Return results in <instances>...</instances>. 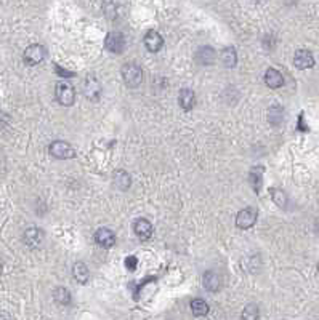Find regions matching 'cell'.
Segmentation results:
<instances>
[{"label":"cell","instance_id":"6da1fadb","mask_svg":"<svg viewBox=\"0 0 319 320\" xmlns=\"http://www.w3.org/2000/svg\"><path fill=\"white\" fill-rule=\"evenodd\" d=\"M122 79L128 88H137L143 82V69L137 63H127L122 66Z\"/></svg>","mask_w":319,"mask_h":320},{"label":"cell","instance_id":"7a4b0ae2","mask_svg":"<svg viewBox=\"0 0 319 320\" xmlns=\"http://www.w3.org/2000/svg\"><path fill=\"white\" fill-rule=\"evenodd\" d=\"M45 58H47L45 46L44 45H39V44L29 45L28 48L24 50V54H23L24 63L28 64V66H37V64L42 63Z\"/></svg>","mask_w":319,"mask_h":320},{"label":"cell","instance_id":"3957f363","mask_svg":"<svg viewBox=\"0 0 319 320\" xmlns=\"http://www.w3.org/2000/svg\"><path fill=\"white\" fill-rule=\"evenodd\" d=\"M82 91H84L87 99H90V101H98L100 99V96H101V84H100V80L93 76V74H88V76L84 79Z\"/></svg>","mask_w":319,"mask_h":320},{"label":"cell","instance_id":"277c9868","mask_svg":"<svg viewBox=\"0 0 319 320\" xmlns=\"http://www.w3.org/2000/svg\"><path fill=\"white\" fill-rule=\"evenodd\" d=\"M55 96L61 106H72L74 99H76V93H74V88L69 84L58 82L55 88Z\"/></svg>","mask_w":319,"mask_h":320},{"label":"cell","instance_id":"5b68a950","mask_svg":"<svg viewBox=\"0 0 319 320\" xmlns=\"http://www.w3.org/2000/svg\"><path fill=\"white\" fill-rule=\"evenodd\" d=\"M105 48L114 53V54H120L125 50V37L122 32H109L105 39Z\"/></svg>","mask_w":319,"mask_h":320},{"label":"cell","instance_id":"8992f818","mask_svg":"<svg viewBox=\"0 0 319 320\" xmlns=\"http://www.w3.org/2000/svg\"><path fill=\"white\" fill-rule=\"evenodd\" d=\"M50 154L56 159H72L76 157V151L74 147L66 141H53L49 147Z\"/></svg>","mask_w":319,"mask_h":320},{"label":"cell","instance_id":"52a82bcc","mask_svg":"<svg viewBox=\"0 0 319 320\" xmlns=\"http://www.w3.org/2000/svg\"><path fill=\"white\" fill-rule=\"evenodd\" d=\"M257 216H259V213H257L255 208H252V207L244 208V210H241V212L237 213V216H236V226L239 228V229H249V228H252L254 224L257 223Z\"/></svg>","mask_w":319,"mask_h":320},{"label":"cell","instance_id":"ba28073f","mask_svg":"<svg viewBox=\"0 0 319 320\" xmlns=\"http://www.w3.org/2000/svg\"><path fill=\"white\" fill-rule=\"evenodd\" d=\"M44 239H45L44 230L39 228H29L23 234V240L29 248H39L44 243Z\"/></svg>","mask_w":319,"mask_h":320},{"label":"cell","instance_id":"9c48e42d","mask_svg":"<svg viewBox=\"0 0 319 320\" xmlns=\"http://www.w3.org/2000/svg\"><path fill=\"white\" fill-rule=\"evenodd\" d=\"M95 242H97L101 248H111L116 243V234L107 228H100L95 232Z\"/></svg>","mask_w":319,"mask_h":320},{"label":"cell","instance_id":"30bf717a","mask_svg":"<svg viewBox=\"0 0 319 320\" xmlns=\"http://www.w3.org/2000/svg\"><path fill=\"white\" fill-rule=\"evenodd\" d=\"M294 64L298 69H310L315 66V56L310 50H297L294 54Z\"/></svg>","mask_w":319,"mask_h":320},{"label":"cell","instance_id":"8fae6325","mask_svg":"<svg viewBox=\"0 0 319 320\" xmlns=\"http://www.w3.org/2000/svg\"><path fill=\"white\" fill-rule=\"evenodd\" d=\"M133 230L141 242H146L151 239V235H153V224L148 220H145V218H140V220L135 221Z\"/></svg>","mask_w":319,"mask_h":320},{"label":"cell","instance_id":"7c38bea8","mask_svg":"<svg viewBox=\"0 0 319 320\" xmlns=\"http://www.w3.org/2000/svg\"><path fill=\"white\" fill-rule=\"evenodd\" d=\"M194 59L202 66H210L216 59V53L212 46H199L194 54Z\"/></svg>","mask_w":319,"mask_h":320},{"label":"cell","instance_id":"4fadbf2b","mask_svg":"<svg viewBox=\"0 0 319 320\" xmlns=\"http://www.w3.org/2000/svg\"><path fill=\"white\" fill-rule=\"evenodd\" d=\"M162 45H164V39L160 37L159 32L156 31H148L146 36H145V46L151 51V53H158Z\"/></svg>","mask_w":319,"mask_h":320},{"label":"cell","instance_id":"5bb4252c","mask_svg":"<svg viewBox=\"0 0 319 320\" xmlns=\"http://www.w3.org/2000/svg\"><path fill=\"white\" fill-rule=\"evenodd\" d=\"M178 103H180V107L185 109V111H191L194 107V103H196V94L191 88H181L180 93H178Z\"/></svg>","mask_w":319,"mask_h":320},{"label":"cell","instance_id":"9a60e30c","mask_svg":"<svg viewBox=\"0 0 319 320\" xmlns=\"http://www.w3.org/2000/svg\"><path fill=\"white\" fill-rule=\"evenodd\" d=\"M202 282H204V288L209 290V291H212V293L218 291L220 287H221V278L213 271H207L206 274H204V280Z\"/></svg>","mask_w":319,"mask_h":320},{"label":"cell","instance_id":"2e32d148","mask_svg":"<svg viewBox=\"0 0 319 320\" xmlns=\"http://www.w3.org/2000/svg\"><path fill=\"white\" fill-rule=\"evenodd\" d=\"M265 84H266L269 88H273V90H276V88H281L284 85L282 74L271 67V69H268L266 74H265Z\"/></svg>","mask_w":319,"mask_h":320},{"label":"cell","instance_id":"e0dca14e","mask_svg":"<svg viewBox=\"0 0 319 320\" xmlns=\"http://www.w3.org/2000/svg\"><path fill=\"white\" fill-rule=\"evenodd\" d=\"M263 183V167H254L249 172V184L252 186L254 192L259 194Z\"/></svg>","mask_w":319,"mask_h":320},{"label":"cell","instance_id":"ac0fdd59","mask_svg":"<svg viewBox=\"0 0 319 320\" xmlns=\"http://www.w3.org/2000/svg\"><path fill=\"white\" fill-rule=\"evenodd\" d=\"M220 61H221L223 66L228 67V69H231V67L236 66V63H237V53H236V50L233 48V46H228V48L221 50Z\"/></svg>","mask_w":319,"mask_h":320},{"label":"cell","instance_id":"d6986e66","mask_svg":"<svg viewBox=\"0 0 319 320\" xmlns=\"http://www.w3.org/2000/svg\"><path fill=\"white\" fill-rule=\"evenodd\" d=\"M72 274H74V278H76V280L79 283H82V285H85L88 282V278H90V271H88V268L85 266L84 263H80V261L74 264Z\"/></svg>","mask_w":319,"mask_h":320},{"label":"cell","instance_id":"ffe728a7","mask_svg":"<svg viewBox=\"0 0 319 320\" xmlns=\"http://www.w3.org/2000/svg\"><path fill=\"white\" fill-rule=\"evenodd\" d=\"M132 184V178L130 175L125 173L124 170H119V172L114 173V186L120 190H127Z\"/></svg>","mask_w":319,"mask_h":320},{"label":"cell","instance_id":"44dd1931","mask_svg":"<svg viewBox=\"0 0 319 320\" xmlns=\"http://www.w3.org/2000/svg\"><path fill=\"white\" fill-rule=\"evenodd\" d=\"M191 312L196 317H204L209 314V304L204 301V299L198 298L191 301Z\"/></svg>","mask_w":319,"mask_h":320},{"label":"cell","instance_id":"7402d4cb","mask_svg":"<svg viewBox=\"0 0 319 320\" xmlns=\"http://www.w3.org/2000/svg\"><path fill=\"white\" fill-rule=\"evenodd\" d=\"M53 298H55V301L61 306L71 304V293H69V290L64 288V287H58L55 291H53Z\"/></svg>","mask_w":319,"mask_h":320},{"label":"cell","instance_id":"603a6c76","mask_svg":"<svg viewBox=\"0 0 319 320\" xmlns=\"http://www.w3.org/2000/svg\"><path fill=\"white\" fill-rule=\"evenodd\" d=\"M241 320H260V309L257 304H247L244 308Z\"/></svg>","mask_w":319,"mask_h":320},{"label":"cell","instance_id":"cb8c5ba5","mask_svg":"<svg viewBox=\"0 0 319 320\" xmlns=\"http://www.w3.org/2000/svg\"><path fill=\"white\" fill-rule=\"evenodd\" d=\"M271 199H273V202L279 208H286L287 207V195L281 189H271Z\"/></svg>","mask_w":319,"mask_h":320},{"label":"cell","instance_id":"d4e9b609","mask_svg":"<svg viewBox=\"0 0 319 320\" xmlns=\"http://www.w3.org/2000/svg\"><path fill=\"white\" fill-rule=\"evenodd\" d=\"M268 119H269V122L273 125H279L281 122H282V119H284V112H282V109L281 107H277V106H274V107H271L269 109V115H268Z\"/></svg>","mask_w":319,"mask_h":320},{"label":"cell","instance_id":"484cf974","mask_svg":"<svg viewBox=\"0 0 319 320\" xmlns=\"http://www.w3.org/2000/svg\"><path fill=\"white\" fill-rule=\"evenodd\" d=\"M137 266H138V260L135 256H128L125 260V268L128 271H135V269H137Z\"/></svg>","mask_w":319,"mask_h":320},{"label":"cell","instance_id":"4316f807","mask_svg":"<svg viewBox=\"0 0 319 320\" xmlns=\"http://www.w3.org/2000/svg\"><path fill=\"white\" fill-rule=\"evenodd\" d=\"M56 71H58V74H61V77H74V74H72V72L63 71V69H61L59 66H56Z\"/></svg>","mask_w":319,"mask_h":320},{"label":"cell","instance_id":"83f0119b","mask_svg":"<svg viewBox=\"0 0 319 320\" xmlns=\"http://www.w3.org/2000/svg\"><path fill=\"white\" fill-rule=\"evenodd\" d=\"M0 320H13L8 314H5V312H0Z\"/></svg>","mask_w":319,"mask_h":320},{"label":"cell","instance_id":"f1b7e54d","mask_svg":"<svg viewBox=\"0 0 319 320\" xmlns=\"http://www.w3.org/2000/svg\"><path fill=\"white\" fill-rule=\"evenodd\" d=\"M315 230H316V234L319 235V218L315 221Z\"/></svg>","mask_w":319,"mask_h":320},{"label":"cell","instance_id":"f546056e","mask_svg":"<svg viewBox=\"0 0 319 320\" xmlns=\"http://www.w3.org/2000/svg\"><path fill=\"white\" fill-rule=\"evenodd\" d=\"M318 272H319V264H318Z\"/></svg>","mask_w":319,"mask_h":320}]
</instances>
